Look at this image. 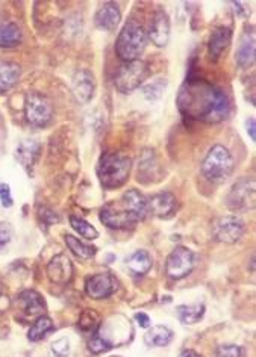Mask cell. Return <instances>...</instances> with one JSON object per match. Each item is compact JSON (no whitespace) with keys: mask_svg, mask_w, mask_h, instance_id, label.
Returning <instances> with one entry per match:
<instances>
[{"mask_svg":"<svg viewBox=\"0 0 256 357\" xmlns=\"http://www.w3.org/2000/svg\"><path fill=\"white\" fill-rule=\"evenodd\" d=\"M178 105L187 117L207 123L223 122L231 113L228 95L205 80L187 82L181 88Z\"/></svg>","mask_w":256,"mask_h":357,"instance_id":"1","label":"cell"},{"mask_svg":"<svg viewBox=\"0 0 256 357\" xmlns=\"http://www.w3.org/2000/svg\"><path fill=\"white\" fill-rule=\"evenodd\" d=\"M148 215V198L138 189H129L117 202L106 203L100 211V220L109 229L134 227Z\"/></svg>","mask_w":256,"mask_h":357,"instance_id":"2","label":"cell"},{"mask_svg":"<svg viewBox=\"0 0 256 357\" xmlns=\"http://www.w3.org/2000/svg\"><path fill=\"white\" fill-rule=\"evenodd\" d=\"M132 161L123 153H105L97 165V176L102 187L106 189L120 188L126 183Z\"/></svg>","mask_w":256,"mask_h":357,"instance_id":"3","label":"cell"},{"mask_svg":"<svg viewBox=\"0 0 256 357\" xmlns=\"http://www.w3.org/2000/svg\"><path fill=\"white\" fill-rule=\"evenodd\" d=\"M235 162L228 148L217 144L209 148L202 162V174L212 183H223L233 173Z\"/></svg>","mask_w":256,"mask_h":357,"instance_id":"4","label":"cell"},{"mask_svg":"<svg viewBox=\"0 0 256 357\" xmlns=\"http://www.w3.org/2000/svg\"><path fill=\"white\" fill-rule=\"evenodd\" d=\"M148 44V36L141 25L130 21L121 29L119 38L115 41V54L121 61L132 62L143 55Z\"/></svg>","mask_w":256,"mask_h":357,"instance_id":"5","label":"cell"},{"mask_svg":"<svg viewBox=\"0 0 256 357\" xmlns=\"http://www.w3.org/2000/svg\"><path fill=\"white\" fill-rule=\"evenodd\" d=\"M150 76V67L148 62L137 61L132 62H124L120 65V69L117 70L114 78V85L120 93L128 94L135 91L137 88H140L146 80Z\"/></svg>","mask_w":256,"mask_h":357,"instance_id":"6","label":"cell"},{"mask_svg":"<svg viewBox=\"0 0 256 357\" xmlns=\"http://www.w3.org/2000/svg\"><path fill=\"white\" fill-rule=\"evenodd\" d=\"M26 120L36 128H43L52 122L54 106L46 95L38 93H29L25 102Z\"/></svg>","mask_w":256,"mask_h":357,"instance_id":"7","label":"cell"},{"mask_svg":"<svg viewBox=\"0 0 256 357\" xmlns=\"http://www.w3.org/2000/svg\"><path fill=\"white\" fill-rule=\"evenodd\" d=\"M256 185L255 178L243 177L233 185L228 194V206L235 212H246L255 207Z\"/></svg>","mask_w":256,"mask_h":357,"instance_id":"8","label":"cell"},{"mask_svg":"<svg viewBox=\"0 0 256 357\" xmlns=\"http://www.w3.org/2000/svg\"><path fill=\"white\" fill-rule=\"evenodd\" d=\"M194 268L193 251L185 247H176L167 257L165 273L173 280H181L187 277Z\"/></svg>","mask_w":256,"mask_h":357,"instance_id":"9","label":"cell"},{"mask_svg":"<svg viewBox=\"0 0 256 357\" xmlns=\"http://www.w3.org/2000/svg\"><path fill=\"white\" fill-rule=\"evenodd\" d=\"M212 233H214L217 241L224 244H235L244 233V222L237 215H226V217L216 221Z\"/></svg>","mask_w":256,"mask_h":357,"instance_id":"10","label":"cell"},{"mask_svg":"<svg viewBox=\"0 0 256 357\" xmlns=\"http://www.w3.org/2000/svg\"><path fill=\"white\" fill-rule=\"evenodd\" d=\"M85 291L86 295L94 300L108 299V297H111L117 291V280L108 273L96 274V276L86 280Z\"/></svg>","mask_w":256,"mask_h":357,"instance_id":"11","label":"cell"},{"mask_svg":"<svg viewBox=\"0 0 256 357\" xmlns=\"http://www.w3.org/2000/svg\"><path fill=\"white\" fill-rule=\"evenodd\" d=\"M71 89L76 99L82 103L91 102L94 91H96V79L89 70H79L71 79Z\"/></svg>","mask_w":256,"mask_h":357,"instance_id":"12","label":"cell"},{"mask_svg":"<svg viewBox=\"0 0 256 357\" xmlns=\"http://www.w3.org/2000/svg\"><path fill=\"white\" fill-rule=\"evenodd\" d=\"M178 200L172 192H159L148 200V214H153L159 218H168L176 212Z\"/></svg>","mask_w":256,"mask_h":357,"instance_id":"13","label":"cell"},{"mask_svg":"<svg viewBox=\"0 0 256 357\" xmlns=\"http://www.w3.org/2000/svg\"><path fill=\"white\" fill-rule=\"evenodd\" d=\"M47 276L56 285H67L73 276L71 260L65 255H58L47 265Z\"/></svg>","mask_w":256,"mask_h":357,"instance_id":"14","label":"cell"},{"mask_svg":"<svg viewBox=\"0 0 256 357\" xmlns=\"http://www.w3.org/2000/svg\"><path fill=\"white\" fill-rule=\"evenodd\" d=\"M149 38L156 47H165L170 40V19L164 11L155 12L149 27Z\"/></svg>","mask_w":256,"mask_h":357,"instance_id":"15","label":"cell"},{"mask_svg":"<svg viewBox=\"0 0 256 357\" xmlns=\"http://www.w3.org/2000/svg\"><path fill=\"white\" fill-rule=\"evenodd\" d=\"M121 20V12L119 5L114 2H106L97 10L96 16H94V25H96L102 31L111 32L119 26Z\"/></svg>","mask_w":256,"mask_h":357,"instance_id":"16","label":"cell"},{"mask_svg":"<svg viewBox=\"0 0 256 357\" xmlns=\"http://www.w3.org/2000/svg\"><path fill=\"white\" fill-rule=\"evenodd\" d=\"M255 55H256V41H255V32L253 31H246L241 35L238 47L235 51V61L240 67H251L255 62Z\"/></svg>","mask_w":256,"mask_h":357,"instance_id":"17","label":"cell"},{"mask_svg":"<svg viewBox=\"0 0 256 357\" xmlns=\"http://www.w3.org/2000/svg\"><path fill=\"white\" fill-rule=\"evenodd\" d=\"M231 40H232V31L229 27H224V26L217 27L216 31L211 34V38H209L211 59L217 61V59L222 56L223 51L228 49Z\"/></svg>","mask_w":256,"mask_h":357,"instance_id":"18","label":"cell"},{"mask_svg":"<svg viewBox=\"0 0 256 357\" xmlns=\"http://www.w3.org/2000/svg\"><path fill=\"white\" fill-rule=\"evenodd\" d=\"M41 153V144L35 139L21 141L17 147V159L25 168H31L38 161Z\"/></svg>","mask_w":256,"mask_h":357,"instance_id":"19","label":"cell"},{"mask_svg":"<svg viewBox=\"0 0 256 357\" xmlns=\"http://www.w3.org/2000/svg\"><path fill=\"white\" fill-rule=\"evenodd\" d=\"M19 301L21 304V309H23L29 316H41L43 312L46 310V304L45 300H43V297L38 292L31 291V289L21 292L19 295Z\"/></svg>","mask_w":256,"mask_h":357,"instance_id":"20","label":"cell"},{"mask_svg":"<svg viewBox=\"0 0 256 357\" xmlns=\"http://www.w3.org/2000/svg\"><path fill=\"white\" fill-rule=\"evenodd\" d=\"M21 74L20 65L11 61H0V93H6L17 84Z\"/></svg>","mask_w":256,"mask_h":357,"instance_id":"21","label":"cell"},{"mask_svg":"<svg viewBox=\"0 0 256 357\" xmlns=\"http://www.w3.org/2000/svg\"><path fill=\"white\" fill-rule=\"evenodd\" d=\"M23 41V34L17 25L11 21H2L0 23V47L2 49H12L20 46Z\"/></svg>","mask_w":256,"mask_h":357,"instance_id":"22","label":"cell"},{"mask_svg":"<svg viewBox=\"0 0 256 357\" xmlns=\"http://www.w3.org/2000/svg\"><path fill=\"white\" fill-rule=\"evenodd\" d=\"M126 265L130 271L137 276H144L148 274L152 268V257L148 251L137 250L126 259Z\"/></svg>","mask_w":256,"mask_h":357,"instance_id":"23","label":"cell"},{"mask_svg":"<svg viewBox=\"0 0 256 357\" xmlns=\"http://www.w3.org/2000/svg\"><path fill=\"white\" fill-rule=\"evenodd\" d=\"M173 332L164 325H155L144 334V342L149 347H165L172 342Z\"/></svg>","mask_w":256,"mask_h":357,"instance_id":"24","label":"cell"},{"mask_svg":"<svg viewBox=\"0 0 256 357\" xmlns=\"http://www.w3.org/2000/svg\"><path fill=\"white\" fill-rule=\"evenodd\" d=\"M176 315L182 324L191 325L203 318L205 306L203 304H182L176 308Z\"/></svg>","mask_w":256,"mask_h":357,"instance_id":"25","label":"cell"},{"mask_svg":"<svg viewBox=\"0 0 256 357\" xmlns=\"http://www.w3.org/2000/svg\"><path fill=\"white\" fill-rule=\"evenodd\" d=\"M64 240H65V244H67V247L80 259H91L94 255H96V247L82 242L80 240H78L76 236L65 235Z\"/></svg>","mask_w":256,"mask_h":357,"instance_id":"26","label":"cell"},{"mask_svg":"<svg viewBox=\"0 0 256 357\" xmlns=\"http://www.w3.org/2000/svg\"><path fill=\"white\" fill-rule=\"evenodd\" d=\"M52 330H54L52 319H50L49 316L41 315V316L36 318V321L32 324L31 330H29V333H27V338H29V341H32V342H38V341L45 338L49 332H52Z\"/></svg>","mask_w":256,"mask_h":357,"instance_id":"27","label":"cell"},{"mask_svg":"<svg viewBox=\"0 0 256 357\" xmlns=\"http://www.w3.org/2000/svg\"><path fill=\"white\" fill-rule=\"evenodd\" d=\"M158 168V162L155 158V153L148 150L144 152V154L141 156L140 165H138V181H144V177H150L155 174V170Z\"/></svg>","mask_w":256,"mask_h":357,"instance_id":"28","label":"cell"},{"mask_svg":"<svg viewBox=\"0 0 256 357\" xmlns=\"http://www.w3.org/2000/svg\"><path fill=\"white\" fill-rule=\"evenodd\" d=\"M70 224L71 227L76 230V232L80 235L86 238V240H96V238L99 236V232L96 229H94V226H91L89 221H85L82 218H78V217H70Z\"/></svg>","mask_w":256,"mask_h":357,"instance_id":"29","label":"cell"},{"mask_svg":"<svg viewBox=\"0 0 256 357\" xmlns=\"http://www.w3.org/2000/svg\"><path fill=\"white\" fill-rule=\"evenodd\" d=\"M79 327L82 332L96 333V329L99 327V316L93 310H85L82 316H80Z\"/></svg>","mask_w":256,"mask_h":357,"instance_id":"30","label":"cell"},{"mask_svg":"<svg viewBox=\"0 0 256 357\" xmlns=\"http://www.w3.org/2000/svg\"><path fill=\"white\" fill-rule=\"evenodd\" d=\"M165 87H167L165 79H156V80H153L152 84L146 85L143 91H144L146 97H148L149 100H156L161 97V95H163Z\"/></svg>","mask_w":256,"mask_h":357,"instance_id":"31","label":"cell"},{"mask_svg":"<svg viewBox=\"0 0 256 357\" xmlns=\"http://www.w3.org/2000/svg\"><path fill=\"white\" fill-rule=\"evenodd\" d=\"M214 357H243V349L238 345H220L214 352Z\"/></svg>","mask_w":256,"mask_h":357,"instance_id":"32","label":"cell"},{"mask_svg":"<svg viewBox=\"0 0 256 357\" xmlns=\"http://www.w3.org/2000/svg\"><path fill=\"white\" fill-rule=\"evenodd\" d=\"M52 352L55 356L58 357H67L70 353V347H69V341L67 339H58L52 344Z\"/></svg>","mask_w":256,"mask_h":357,"instance_id":"33","label":"cell"},{"mask_svg":"<svg viewBox=\"0 0 256 357\" xmlns=\"http://www.w3.org/2000/svg\"><path fill=\"white\" fill-rule=\"evenodd\" d=\"M0 202H2V206L5 207H11L14 203L8 183H0Z\"/></svg>","mask_w":256,"mask_h":357,"instance_id":"34","label":"cell"},{"mask_svg":"<svg viewBox=\"0 0 256 357\" xmlns=\"http://www.w3.org/2000/svg\"><path fill=\"white\" fill-rule=\"evenodd\" d=\"M12 229L8 222H0V249H3L11 241Z\"/></svg>","mask_w":256,"mask_h":357,"instance_id":"35","label":"cell"},{"mask_svg":"<svg viewBox=\"0 0 256 357\" xmlns=\"http://www.w3.org/2000/svg\"><path fill=\"white\" fill-rule=\"evenodd\" d=\"M90 349L93 353H102L105 352V349H109V347L97 336V334H94V338L90 342Z\"/></svg>","mask_w":256,"mask_h":357,"instance_id":"36","label":"cell"},{"mask_svg":"<svg viewBox=\"0 0 256 357\" xmlns=\"http://www.w3.org/2000/svg\"><path fill=\"white\" fill-rule=\"evenodd\" d=\"M246 129H247V133H248V137H251V139L255 141L256 139V130H255L256 129V122H255L253 117H251L246 122Z\"/></svg>","mask_w":256,"mask_h":357,"instance_id":"37","label":"cell"},{"mask_svg":"<svg viewBox=\"0 0 256 357\" xmlns=\"http://www.w3.org/2000/svg\"><path fill=\"white\" fill-rule=\"evenodd\" d=\"M135 319L138 321V324H140L141 327H144V329H148V327H150V324H152L150 318L146 314H143V312H140V314H137Z\"/></svg>","mask_w":256,"mask_h":357,"instance_id":"38","label":"cell"},{"mask_svg":"<svg viewBox=\"0 0 256 357\" xmlns=\"http://www.w3.org/2000/svg\"><path fill=\"white\" fill-rule=\"evenodd\" d=\"M10 299L6 295H0V314H3V312H6L10 309Z\"/></svg>","mask_w":256,"mask_h":357,"instance_id":"39","label":"cell"},{"mask_svg":"<svg viewBox=\"0 0 256 357\" xmlns=\"http://www.w3.org/2000/svg\"><path fill=\"white\" fill-rule=\"evenodd\" d=\"M181 357H200V356L194 352H185V353H182Z\"/></svg>","mask_w":256,"mask_h":357,"instance_id":"40","label":"cell"},{"mask_svg":"<svg viewBox=\"0 0 256 357\" xmlns=\"http://www.w3.org/2000/svg\"><path fill=\"white\" fill-rule=\"evenodd\" d=\"M111 357H119V356H111Z\"/></svg>","mask_w":256,"mask_h":357,"instance_id":"41","label":"cell"}]
</instances>
